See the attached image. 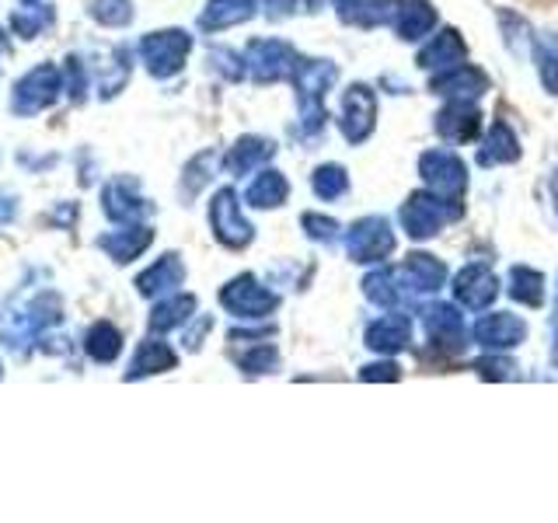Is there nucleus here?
I'll return each instance as SVG.
<instances>
[{
	"mask_svg": "<svg viewBox=\"0 0 558 523\" xmlns=\"http://www.w3.org/2000/svg\"><path fill=\"white\" fill-rule=\"evenodd\" d=\"M293 84H296V98H301V119L307 133H318L325 122V92L336 84L339 70L328 60H296L293 66Z\"/></svg>",
	"mask_w": 558,
	"mask_h": 523,
	"instance_id": "obj_1",
	"label": "nucleus"
},
{
	"mask_svg": "<svg viewBox=\"0 0 558 523\" xmlns=\"http://www.w3.org/2000/svg\"><path fill=\"white\" fill-rule=\"evenodd\" d=\"M66 92V81H63V70L57 63H39L35 70L14 84L11 92V112L14 115H39L46 109L60 101V95Z\"/></svg>",
	"mask_w": 558,
	"mask_h": 523,
	"instance_id": "obj_2",
	"label": "nucleus"
},
{
	"mask_svg": "<svg viewBox=\"0 0 558 523\" xmlns=\"http://www.w3.org/2000/svg\"><path fill=\"white\" fill-rule=\"evenodd\" d=\"M461 209L453 206V196H440V192H415L409 196V203L401 206V227H405V234L423 241V238H433L440 234L450 220H458Z\"/></svg>",
	"mask_w": 558,
	"mask_h": 523,
	"instance_id": "obj_3",
	"label": "nucleus"
},
{
	"mask_svg": "<svg viewBox=\"0 0 558 523\" xmlns=\"http://www.w3.org/2000/svg\"><path fill=\"white\" fill-rule=\"evenodd\" d=\"M192 52V39L182 32V28H165V32H150L140 39V60H144L147 74L165 81V77H174L179 70L185 66Z\"/></svg>",
	"mask_w": 558,
	"mask_h": 523,
	"instance_id": "obj_4",
	"label": "nucleus"
},
{
	"mask_svg": "<svg viewBox=\"0 0 558 523\" xmlns=\"http://www.w3.org/2000/svg\"><path fill=\"white\" fill-rule=\"evenodd\" d=\"M220 304L231 311L234 318L258 321V318H266V314H272L279 307V296L262 287L255 276L244 272V276L231 279V283L220 290Z\"/></svg>",
	"mask_w": 558,
	"mask_h": 523,
	"instance_id": "obj_5",
	"label": "nucleus"
},
{
	"mask_svg": "<svg viewBox=\"0 0 558 523\" xmlns=\"http://www.w3.org/2000/svg\"><path fill=\"white\" fill-rule=\"evenodd\" d=\"M345 252L353 262H384L395 252V231L384 217H363L349 227Z\"/></svg>",
	"mask_w": 558,
	"mask_h": 523,
	"instance_id": "obj_6",
	"label": "nucleus"
},
{
	"mask_svg": "<svg viewBox=\"0 0 558 523\" xmlns=\"http://www.w3.org/2000/svg\"><path fill=\"white\" fill-rule=\"evenodd\" d=\"M209 223H214V234L223 248H244L255 238V227L244 220L234 188H220L214 196V203H209Z\"/></svg>",
	"mask_w": 558,
	"mask_h": 523,
	"instance_id": "obj_7",
	"label": "nucleus"
},
{
	"mask_svg": "<svg viewBox=\"0 0 558 523\" xmlns=\"http://www.w3.org/2000/svg\"><path fill=\"white\" fill-rule=\"evenodd\" d=\"M60 296L57 293H39L32 296V301L25 304V311L17 314V318L4 328V336L11 345H25V339H39L46 328H52L60 321Z\"/></svg>",
	"mask_w": 558,
	"mask_h": 523,
	"instance_id": "obj_8",
	"label": "nucleus"
},
{
	"mask_svg": "<svg viewBox=\"0 0 558 523\" xmlns=\"http://www.w3.org/2000/svg\"><path fill=\"white\" fill-rule=\"evenodd\" d=\"M418 171H423V182L440 196H461L468 185V171L453 150H426L418 157Z\"/></svg>",
	"mask_w": 558,
	"mask_h": 523,
	"instance_id": "obj_9",
	"label": "nucleus"
},
{
	"mask_svg": "<svg viewBox=\"0 0 558 523\" xmlns=\"http://www.w3.org/2000/svg\"><path fill=\"white\" fill-rule=\"evenodd\" d=\"M374 115H377V98L366 84H353L342 95V119L339 130L349 144H363L366 136L374 133Z\"/></svg>",
	"mask_w": 558,
	"mask_h": 523,
	"instance_id": "obj_10",
	"label": "nucleus"
},
{
	"mask_svg": "<svg viewBox=\"0 0 558 523\" xmlns=\"http://www.w3.org/2000/svg\"><path fill=\"white\" fill-rule=\"evenodd\" d=\"M244 63H248L252 77L258 84H272L279 77H290L293 66H296V57H293V46L279 42V39H258L248 46V57H244Z\"/></svg>",
	"mask_w": 558,
	"mask_h": 523,
	"instance_id": "obj_11",
	"label": "nucleus"
},
{
	"mask_svg": "<svg viewBox=\"0 0 558 523\" xmlns=\"http://www.w3.org/2000/svg\"><path fill=\"white\" fill-rule=\"evenodd\" d=\"M101 209L116 223H140L150 217V203L140 196L133 179H112L101 188Z\"/></svg>",
	"mask_w": 558,
	"mask_h": 523,
	"instance_id": "obj_12",
	"label": "nucleus"
},
{
	"mask_svg": "<svg viewBox=\"0 0 558 523\" xmlns=\"http://www.w3.org/2000/svg\"><path fill=\"white\" fill-rule=\"evenodd\" d=\"M499 293V283L488 266H464L458 276H453V296H458V304L471 307V311H482L496 301Z\"/></svg>",
	"mask_w": 558,
	"mask_h": 523,
	"instance_id": "obj_13",
	"label": "nucleus"
},
{
	"mask_svg": "<svg viewBox=\"0 0 558 523\" xmlns=\"http://www.w3.org/2000/svg\"><path fill=\"white\" fill-rule=\"evenodd\" d=\"M395 276H398L401 296H405V293H433V290H440V287H444L447 269H444V262H436L433 255L412 252V255L405 258V266H401Z\"/></svg>",
	"mask_w": 558,
	"mask_h": 523,
	"instance_id": "obj_14",
	"label": "nucleus"
},
{
	"mask_svg": "<svg viewBox=\"0 0 558 523\" xmlns=\"http://www.w3.org/2000/svg\"><path fill=\"white\" fill-rule=\"evenodd\" d=\"M485 87H488V77L471 63H458L450 70H440V74L433 77V92L447 95L453 101H475L485 95Z\"/></svg>",
	"mask_w": 558,
	"mask_h": 523,
	"instance_id": "obj_15",
	"label": "nucleus"
},
{
	"mask_svg": "<svg viewBox=\"0 0 558 523\" xmlns=\"http://www.w3.org/2000/svg\"><path fill=\"white\" fill-rule=\"evenodd\" d=\"M426 321V336L433 339V345L447 349V353H461V349L468 345V331H464V321L461 314L447 307V304H436L423 314Z\"/></svg>",
	"mask_w": 558,
	"mask_h": 523,
	"instance_id": "obj_16",
	"label": "nucleus"
},
{
	"mask_svg": "<svg viewBox=\"0 0 558 523\" xmlns=\"http://www.w3.org/2000/svg\"><path fill=\"white\" fill-rule=\"evenodd\" d=\"M475 339L485 349H513L527 339V325L517 314H482L475 325Z\"/></svg>",
	"mask_w": 558,
	"mask_h": 523,
	"instance_id": "obj_17",
	"label": "nucleus"
},
{
	"mask_svg": "<svg viewBox=\"0 0 558 523\" xmlns=\"http://www.w3.org/2000/svg\"><path fill=\"white\" fill-rule=\"evenodd\" d=\"M154 241V231L144 223H130L126 231H112V234H101L98 238V248L109 255L112 262H119V266H126V262L140 258Z\"/></svg>",
	"mask_w": 558,
	"mask_h": 523,
	"instance_id": "obj_18",
	"label": "nucleus"
},
{
	"mask_svg": "<svg viewBox=\"0 0 558 523\" xmlns=\"http://www.w3.org/2000/svg\"><path fill=\"white\" fill-rule=\"evenodd\" d=\"M478 130H482V115L471 101H453L436 115V133L444 139H453V144H468V139L478 136Z\"/></svg>",
	"mask_w": 558,
	"mask_h": 523,
	"instance_id": "obj_19",
	"label": "nucleus"
},
{
	"mask_svg": "<svg viewBox=\"0 0 558 523\" xmlns=\"http://www.w3.org/2000/svg\"><path fill=\"white\" fill-rule=\"evenodd\" d=\"M409 339H412V325L409 318H401V314H388V318H380L366 328V345L377 349L384 356L401 353V349L409 345Z\"/></svg>",
	"mask_w": 558,
	"mask_h": 523,
	"instance_id": "obj_20",
	"label": "nucleus"
},
{
	"mask_svg": "<svg viewBox=\"0 0 558 523\" xmlns=\"http://www.w3.org/2000/svg\"><path fill=\"white\" fill-rule=\"evenodd\" d=\"M182 279H185L182 258L179 255H165V258H157L147 272L136 276V290L144 296H157V293H168L174 287H182Z\"/></svg>",
	"mask_w": 558,
	"mask_h": 523,
	"instance_id": "obj_21",
	"label": "nucleus"
},
{
	"mask_svg": "<svg viewBox=\"0 0 558 523\" xmlns=\"http://www.w3.org/2000/svg\"><path fill=\"white\" fill-rule=\"evenodd\" d=\"M174 366H179V356H174V349H171L168 342L147 339V342H140L136 356H133V363H130L126 380H136V377H154V374L174 370Z\"/></svg>",
	"mask_w": 558,
	"mask_h": 523,
	"instance_id": "obj_22",
	"label": "nucleus"
},
{
	"mask_svg": "<svg viewBox=\"0 0 558 523\" xmlns=\"http://www.w3.org/2000/svg\"><path fill=\"white\" fill-rule=\"evenodd\" d=\"M255 4L258 0H209L199 14V28L203 32H223L231 25L248 22V17L255 14Z\"/></svg>",
	"mask_w": 558,
	"mask_h": 523,
	"instance_id": "obj_23",
	"label": "nucleus"
},
{
	"mask_svg": "<svg viewBox=\"0 0 558 523\" xmlns=\"http://www.w3.org/2000/svg\"><path fill=\"white\" fill-rule=\"evenodd\" d=\"M272 154H276L272 139H266V136H241L238 144L227 150L223 165H227V171H231V174H248L258 165H266Z\"/></svg>",
	"mask_w": 558,
	"mask_h": 523,
	"instance_id": "obj_24",
	"label": "nucleus"
},
{
	"mask_svg": "<svg viewBox=\"0 0 558 523\" xmlns=\"http://www.w3.org/2000/svg\"><path fill=\"white\" fill-rule=\"evenodd\" d=\"M464 42H461V35L447 28L440 35H433V39L426 42V49L418 52V66L423 70H450V66H458L464 60Z\"/></svg>",
	"mask_w": 558,
	"mask_h": 523,
	"instance_id": "obj_25",
	"label": "nucleus"
},
{
	"mask_svg": "<svg viewBox=\"0 0 558 523\" xmlns=\"http://www.w3.org/2000/svg\"><path fill=\"white\" fill-rule=\"evenodd\" d=\"M433 25H436V11H433L429 0H409V4L398 8V14H395V32L405 42L423 39Z\"/></svg>",
	"mask_w": 558,
	"mask_h": 523,
	"instance_id": "obj_26",
	"label": "nucleus"
},
{
	"mask_svg": "<svg viewBox=\"0 0 558 523\" xmlns=\"http://www.w3.org/2000/svg\"><path fill=\"white\" fill-rule=\"evenodd\" d=\"M192 314H196V296L192 293L168 296V301H161L150 311V331H174L179 325H185Z\"/></svg>",
	"mask_w": 558,
	"mask_h": 523,
	"instance_id": "obj_27",
	"label": "nucleus"
},
{
	"mask_svg": "<svg viewBox=\"0 0 558 523\" xmlns=\"http://www.w3.org/2000/svg\"><path fill=\"white\" fill-rule=\"evenodd\" d=\"M231 342H252L248 353H238V356H234L244 374H276V366H279L276 345L258 342V336H244V331H234Z\"/></svg>",
	"mask_w": 558,
	"mask_h": 523,
	"instance_id": "obj_28",
	"label": "nucleus"
},
{
	"mask_svg": "<svg viewBox=\"0 0 558 523\" xmlns=\"http://www.w3.org/2000/svg\"><path fill=\"white\" fill-rule=\"evenodd\" d=\"M84 353L92 356L95 363H112L122 353L119 328L109 325V321H95L92 328H87V336H84Z\"/></svg>",
	"mask_w": 558,
	"mask_h": 523,
	"instance_id": "obj_29",
	"label": "nucleus"
},
{
	"mask_svg": "<svg viewBox=\"0 0 558 523\" xmlns=\"http://www.w3.org/2000/svg\"><path fill=\"white\" fill-rule=\"evenodd\" d=\"M287 196H290V182L279 171H262L248 185V203L255 209H276L287 203Z\"/></svg>",
	"mask_w": 558,
	"mask_h": 523,
	"instance_id": "obj_30",
	"label": "nucleus"
},
{
	"mask_svg": "<svg viewBox=\"0 0 558 523\" xmlns=\"http://www.w3.org/2000/svg\"><path fill=\"white\" fill-rule=\"evenodd\" d=\"M52 25H57V11L49 4H25L11 14V32L22 35V39H39Z\"/></svg>",
	"mask_w": 558,
	"mask_h": 523,
	"instance_id": "obj_31",
	"label": "nucleus"
},
{
	"mask_svg": "<svg viewBox=\"0 0 558 523\" xmlns=\"http://www.w3.org/2000/svg\"><path fill=\"white\" fill-rule=\"evenodd\" d=\"M520 157V147H517V136L510 133V126H502V122H496L493 130H488V139L485 147L478 150V165H496V161H517Z\"/></svg>",
	"mask_w": 558,
	"mask_h": 523,
	"instance_id": "obj_32",
	"label": "nucleus"
},
{
	"mask_svg": "<svg viewBox=\"0 0 558 523\" xmlns=\"http://www.w3.org/2000/svg\"><path fill=\"white\" fill-rule=\"evenodd\" d=\"M510 296L527 307H541L545 304V276L527 269V266H517L510 272Z\"/></svg>",
	"mask_w": 558,
	"mask_h": 523,
	"instance_id": "obj_33",
	"label": "nucleus"
},
{
	"mask_svg": "<svg viewBox=\"0 0 558 523\" xmlns=\"http://www.w3.org/2000/svg\"><path fill=\"white\" fill-rule=\"evenodd\" d=\"M363 290H366V296H371V301L380 304V307H398V304H401V287H398L395 269H377L374 276H366Z\"/></svg>",
	"mask_w": 558,
	"mask_h": 523,
	"instance_id": "obj_34",
	"label": "nucleus"
},
{
	"mask_svg": "<svg viewBox=\"0 0 558 523\" xmlns=\"http://www.w3.org/2000/svg\"><path fill=\"white\" fill-rule=\"evenodd\" d=\"M311 188H314V196L318 199H339L342 192L349 188V179H345V171L336 168V165H325L311 174Z\"/></svg>",
	"mask_w": 558,
	"mask_h": 523,
	"instance_id": "obj_35",
	"label": "nucleus"
},
{
	"mask_svg": "<svg viewBox=\"0 0 558 523\" xmlns=\"http://www.w3.org/2000/svg\"><path fill=\"white\" fill-rule=\"evenodd\" d=\"M95 22L109 25V28H122L133 22V4L130 0H95L92 4Z\"/></svg>",
	"mask_w": 558,
	"mask_h": 523,
	"instance_id": "obj_36",
	"label": "nucleus"
},
{
	"mask_svg": "<svg viewBox=\"0 0 558 523\" xmlns=\"http://www.w3.org/2000/svg\"><path fill=\"white\" fill-rule=\"evenodd\" d=\"M534 57H537L541 84L548 87V95H558V46L555 42H537Z\"/></svg>",
	"mask_w": 558,
	"mask_h": 523,
	"instance_id": "obj_37",
	"label": "nucleus"
},
{
	"mask_svg": "<svg viewBox=\"0 0 558 523\" xmlns=\"http://www.w3.org/2000/svg\"><path fill=\"white\" fill-rule=\"evenodd\" d=\"M63 77H66V92H70V98H74V101H84V95H87V74L81 70V60H77V57H70V60H66Z\"/></svg>",
	"mask_w": 558,
	"mask_h": 523,
	"instance_id": "obj_38",
	"label": "nucleus"
},
{
	"mask_svg": "<svg viewBox=\"0 0 558 523\" xmlns=\"http://www.w3.org/2000/svg\"><path fill=\"white\" fill-rule=\"evenodd\" d=\"M304 227H307V238H314V241H331L339 231L336 220L318 217V214H304Z\"/></svg>",
	"mask_w": 558,
	"mask_h": 523,
	"instance_id": "obj_39",
	"label": "nucleus"
},
{
	"mask_svg": "<svg viewBox=\"0 0 558 523\" xmlns=\"http://www.w3.org/2000/svg\"><path fill=\"white\" fill-rule=\"evenodd\" d=\"M475 370H478V377L506 380V377H513V363H506V360H482Z\"/></svg>",
	"mask_w": 558,
	"mask_h": 523,
	"instance_id": "obj_40",
	"label": "nucleus"
},
{
	"mask_svg": "<svg viewBox=\"0 0 558 523\" xmlns=\"http://www.w3.org/2000/svg\"><path fill=\"white\" fill-rule=\"evenodd\" d=\"M363 380H398L401 377V370L395 363H374V366H363V374H360Z\"/></svg>",
	"mask_w": 558,
	"mask_h": 523,
	"instance_id": "obj_41",
	"label": "nucleus"
},
{
	"mask_svg": "<svg viewBox=\"0 0 558 523\" xmlns=\"http://www.w3.org/2000/svg\"><path fill=\"white\" fill-rule=\"evenodd\" d=\"M17 214V199H14V192L8 188H0V227H8Z\"/></svg>",
	"mask_w": 558,
	"mask_h": 523,
	"instance_id": "obj_42",
	"label": "nucleus"
},
{
	"mask_svg": "<svg viewBox=\"0 0 558 523\" xmlns=\"http://www.w3.org/2000/svg\"><path fill=\"white\" fill-rule=\"evenodd\" d=\"M258 4L266 8V14H269V17H287V14L293 11L296 0H258Z\"/></svg>",
	"mask_w": 558,
	"mask_h": 523,
	"instance_id": "obj_43",
	"label": "nucleus"
},
{
	"mask_svg": "<svg viewBox=\"0 0 558 523\" xmlns=\"http://www.w3.org/2000/svg\"><path fill=\"white\" fill-rule=\"evenodd\" d=\"M206 331H209V318H203V325H199L196 331H189V336H185V345H189V349H199V339L206 336Z\"/></svg>",
	"mask_w": 558,
	"mask_h": 523,
	"instance_id": "obj_44",
	"label": "nucleus"
},
{
	"mask_svg": "<svg viewBox=\"0 0 558 523\" xmlns=\"http://www.w3.org/2000/svg\"><path fill=\"white\" fill-rule=\"evenodd\" d=\"M8 52V35H4V28H0V57Z\"/></svg>",
	"mask_w": 558,
	"mask_h": 523,
	"instance_id": "obj_45",
	"label": "nucleus"
},
{
	"mask_svg": "<svg viewBox=\"0 0 558 523\" xmlns=\"http://www.w3.org/2000/svg\"><path fill=\"white\" fill-rule=\"evenodd\" d=\"M0 377H4V366H0Z\"/></svg>",
	"mask_w": 558,
	"mask_h": 523,
	"instance_id": "obj_46",
	"label": "nucleus"
},
{
	"mask_svg": "<svg viewBox=\"0 0 558 523\" xmlns=\"http://www.w3.org/2000/svg\"><path fill=\"white\" fill-rule=\"evenodd\" d=\"M25 4H35V0H25Z\"/></svg>",
	"mask_w": 558,
	"mask_h": 523,
	"instance_id": "obj_47",
	"label": "nucleus"
}]
</instances>
